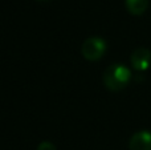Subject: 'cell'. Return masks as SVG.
Returning <instances> with one entry per match:
<instances>
[{"instance_id":"1","label":"cell","mask_w":151,"mask_h":150,"mask_svg":"<svg viewBox=\"0 0 151 150\" xmlns=\"http://www.w3.org/2000/svg\"><path fill=\"white\" fill-rule=\"evenodd\" d=\"M102 80L107 89L118 92L129 85L131 80V72L123 64H111L106 68Z\"/></svg>"},{"instance_id":"2","label":"cell","mask_w":151,"mask_h":150,"mask_svg":"<svg viewBox=\"0 0 151 150\" xmlns=\"http://www.w3.org/2000/svg\"><path fill=\"white\" fill-rule=\"evenodd\" d=\"M106 50V41L101 37H89L82 43L81 53L89 61H97Z\"/></svg>"},{"instance_id":"3","label":"cell","mask_w":151,"mask_h":150,"mask_svg":"<svg viewBox=\"0 0 151 150\" xmlns=\"http://www.w3.org/2000/svg\"><path fill=\"white\" fill-rule=\"evenodd\" d=\"M130 61L137 72H145L151 64V50L147 48H138L131 53Z\"/></svg>"},{"instance_id":"4","label":"cell","mask_w":151,"mask_h":150,"mask_svg":"<svg viewBox=\"0 0 151 150\" xmlns=\"http://www.w3.org/2000/svg\"><path fill=\"white\" fill-rule=\"evenodd\" d=\"M130 150H151V133L147 130H141L133 134L129 142Z\"/></svg>"},{"instance_id":"5","label":"cell","mask_w":151,"mask_h":150,"mask_svg":"<svg viewBox=\"0 0 151 150\" xmlns=\"http://www.w3.org/2000/svg\"><path fill=\"white\" fill-rule=\"evenodd\" d=\"M149 7V0H126V8L131 15L139 16Z\"/></svg>"},{"instance_id":"6","label":"cell","mask_w":151,"mask_h":150,"mask_svg":"<svg viewBox=\"0 0 151 150\" xmlns=\"http://www.w3.org/2000/svg\"><path fill=\"white\" fill-rule=\"evenodd\" d=\"M37 150H56V146L50 142H41L37 146Z\"/></svg>"}]
</instances>
